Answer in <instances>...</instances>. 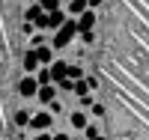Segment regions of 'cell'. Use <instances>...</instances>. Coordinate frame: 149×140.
Masks as SVG:
<instances>
[{"label":"cell","instance_id":"obj_1","mask_svg":"<svg viewBox=\"0 0 149 140\" xmlns=\"http://www.w3.org/2000/svg\"><path fill=\"white\" fill-rule=\"evenodd\" d=\"M74 36H78V21H72V18H66L60 27L54 30V39H51V48L54 51H60V48H66Z\"/></svg>","mask_w":149,"mask_h":140},{"label":"cell","instance_id":"obj_2","mask_svg":"<svg viewBox=\"0 0 149 140\" xmlns=\"http://www.w3.org/2000/svg\"><path fill=\"white\" fill-rule=\"evenodd\" d=\"M51 125H54V113L51 110H36V113H30L27 128H33V131H51Z\"/></svg>","mask_w":149,"mask_h":140},{"label":"cell","instance_id":"obj_3","mask_svg":"<svg viewBox=\"0 0 149 140\" xmlns=\"http://www.w3.org/2000/svg\"><path fill=\"white\" fill-rule=\"evenodd\" d=\"M36 90H39L36 75H24V78L18 81V95H21V98H36Z\"/></svg>","mask_w":149,"mask_h":140},{"label":"cell","instance_id":"obj_4","mask_svg":"<svg viewBox=\"0 0 149 140\" xmlns=\"http://www.w3.org/2000/svg\"><path fill=\"white\" fill-rule=\"evenodd\" d=\"M33 51H36V60H39V66H51V63L57 60V57H54V48H51V45H36Z\"/></svg>","mask_w":149,"mask_h":140},{"label":"cell","instance_id":"obj_5","mask_svg":"<svg viewBox=\"0 0 149 140\" xmlns=\"http://www.w3.org/2000/svg\"><path fill=\"white\" fill-rule=\"evenodd\" d=\"M57 98V84H45L36 90V101H42V104H48V101Z\"/></svg>","mask_w":149,"mask_h":140},{"label":"cell","instance_id":"obj_6","mask_svg":"<svg viewBox=\"0 0 149 140\" xmlns=\"http://www.w3.org/2000/svg\"><path fill=\"white\" fill-rule=\"evenodd\" d=\"M66 69H69V63L54 60L51 66H48V72H51V81H54V84H57V81H63V78H66Z\"/></svg>","mask_w":149,"mask_h":140},{"label":"cell","instance_id":"obj_7","mask_svg":"<svg viewBox=\"0 0 149 140\" xmlns=\"http://www.w3.org/2000/svg\"><path fill=\"white\" fill-rule=\"evenodd\" d=\"M21 66H24V75H33L36 69H39V60H36V51L30 48L27 54H24V60H21Z\"/></svg>","mask_w":149,"mask_h":140},{"label":"cell","instance_id":"obj_8","mask_svg":"<svg viewBox=\"0 0 149 140\" xmlns=\"http://www.w3.org/2000/svg\"><path fill=\"white\" fill-rule=\"evenodd\" d=\"M93 27H95V12L93 9L81 12V15H78V30H93Z\"/></svg>","mask_w":149,"mask_h":140},{"label":"cell","instance_id":"obj_9","mask_svg":"<svg viewBox=\"0 0 149 140\" xmlns=\"http://www.w3.org/2000/svg\"><path fill=\"white\" fill-rule=\"evenodd\" d=\"M63 21H66V12L63 9H51V12H48V30H57Z\"/></svg>","mask_w":149,"mask_h":140},{"label":"cell","instance_id":"obj_10","mask_svg":"<svg viewBox=\"0 0 149 140\" xmlns=\"http://www.w3.org/2000/svg\"><path fill=\"white\" fill-rule=\"evenodd\" d=\"M69 122H72V128H78V131H84V125L90 122V116H86V110H74L72 116H69Z\"/></svg>","mask_w":149,"mask_h":140},{"label":"cell","instance_id":"obj_11","mask_svg":"<svg viewBox=\"0 0 149 140\" xmlns=\"http://www.w3.org/2000/svg\"><path fill=\"white\" fill-rule=\"evenodd\" d=\"M86 9H90V6H86V0H69V6H66V12L74 15V18H78L81 12H86Z\"/></svg>","mask_w":149,"mask_h":140},{"label":"cell","instance_id":"obj_12","mask_svg":"<svg viewBox=\"0 0 149 140\" xmlns=\"http://www.w3.org/2000/svg\"><path fill=\"white\" fill-rule=\"evenodd\" d=\"M33 75H36V84H39V86H45V84H54V81H51V72H48V66H39Z\"/></svg>","mask_w":149,"mask_h":140},{"label":"cell","instance_id":"obj_13","mask_svg":"<svg viewBox=\"0 0 149 140\" xmlns=\"http://www.w3.org/2000/svg\"><path fill=\"white\" fill-rule=\"evenodd\" d=\"M72 93L78 95V98L90 93V84H86V78H78V81H74V84H72Z\"/></svg>","mask_w":149,"mask_h":140},{"label":"cell","instance_id":"obj_14","mask_svg":"<svg viewBox=\"0 0 149 140\" xmlns=\"http://www.w3.org/2000/svg\"><path fill=\"white\" fill-rule=\"evenodd\" d=\"M39 15H42V6H39V3H33V6H27V9H24V21H30V24L39 18Z\"/></svg>","mask_w":149,"mask_h":140},{"label":"cell","instance_id":"obj_15","mask_svg":"<svg viewBox=\"0 0 149 140\" xmlns=\"http://www.w3.org/2000/svg\"><path fill=\"white\" fill-rule=\"evenodd\" d=\"M98 134H102V128H98L95 122H86V125H84V137H86V140H95Z\"/></svg>","mask_w":149,"mask_h":140},{"label":"cell","instance_id":"obj_16","mask_svg":"<svg viewBox=\"0 0 149 140\" xmlns=\"http://www.w3.org/2000/svg\"><path fill=\"white\" fill-rule=\"evenodd\" d=\"M27 122H30V110H18L15 113V125L18 128H27Z\"/></svg>","mask_w":149,"mask_h":140},{"label":"cell","instance_id":"obj_17","mask_svg":"<svg viewBox=\"0 0 149 140\" xmlns=\"http://www.w3.org/2000/svg\"><path fill=\"white\" fill-rule=\"evenodd\" d=\"M66 78H69V81L84 78V69H81V66H69V69H66Z\"/></svg>","mask_w":149,"mask_h":140},{"label":"cell","instance_id":"obj_18","mask_svg":"<svg viewBox=\"0 0 149 140\" xmlns=\"http://www.w3.org/2000/svg\"><path fill=\"white\" fill-rule=\"evenodd\" d=\"M42 6V12H51V9H60V0H36Z\"/></svg>","mask_w":149,"mask_h":140},{"label":"cell","instance_id":"obj_19","mask_svg":"<svg viewBox=\"0 0 149 140\" xmlns=\"http://www.w3.org/2000/svg\"><path fill=\"white\" fill-rule=\"evenodd\" d=\"M78 36L84 39V45H93V42H95V33H93V30H78Z\"/></svg>","mask_w":149,"mask_h":140},{"label":"cell","instance_id":"obj_20","mask_svg":"<svg viewBox=\"0 0 149 140\" xmlns=\"http://www.w3.org/2000/svg\"><path fill=\"white\" fill-rule=\"evenodd\" d=\"M48 110H51L54 116H57V113H63V101H60V98H54V101H48Z\"/></svg>","mask_w":149,"mask_h":140},{"label":"cell","instance_id":"obj_21","mask_svg":"<svg viewBox=\"0 0 149 140\" xmlns=\"http://www.w3.org/2000/svg\"><path fill=\"white\" fill-rule=\"evenodd\" d=\"M33 24H36V30H48V12H42V15L36 18Z\"/></svg>","mask_w":149,"mask_h":140},{"label":"cell","instance_id":"obj_22","mask_svg":"<svg viewBox=\"0 0 149 140\" xmlns=\"http://www.w3.org/2000/svg\"><path fill=\"white\" fill-rule=\"evenodd\" d=\"M78 101H81V110H90V107H93V101H95V98H93L90 93H86V95H81Z\"/></svg>","mask_w":149,"mask_h":140},{"label":"cell","instance_id":"obj_23","mask_svg":"<svg viewBox=\"0 0 149 140\" xmlns=\"http://www.w3.org/2000/svg\"><path fill=\"white\" fill-rule=\"evenodd\" d=\"M90 110H93V116H98V119L107 113V110H104V104H98V101H93V107H90Z\"/></svg>","mask_w":149,"mask_h":140},{"label":"cell","instance_id":"obj_24","mask_svg":"<svg viewBox=\"0 0 149 140\" xmlns=\"http://www.w3.org/2000/svg\"><path fill=\"white\" fill-rule=\"evenodd\" d=\"M86 84H90V93H93L95 86H98V78H95V75H86Z\"/></svg>","mask_w":149,"mask_h":140},{"label":"cell","instance_id":"obj_25","mask_svg":"<svg viewBox=\"0 0 149 140\" xmlns=\"http://www.w3.org/2000/svg\"><path fill=\"white\" fill-rule=\"evenodd\" d=\"M33 140H51V134H48V131H36V137Z\"/></svg>","mask_w":149,"mask_h":140},{"label":"cell","instance_id":"obj_26","mask_svg":"<svg viewBox=\"0 0 149 140\" xmlns=\"http://www.w3.org/2000/svg\"><path fill=\"white\" fill-rule=\"evenodd\" d=\"M51 140H69V134L66 131H57V134H51Z\"/></svg>","mask_w":149,"mask_h":140},{"label":"cell","instance_id":"obj_27","mask_svg":"<svg viewBox=\"0 0 149 140\" xmlns=\"http://www.w3.org/2000/svg\"><path fill=\"white\" fill-rule=\"evenodd\" d=\"M86 6H90V9H95V6H102V0H86Z\"/></svg>","mask_w":149,"mask_h":140},{"label":"cell","instance_id":"obj_28","mask_svg":"<svg viewBox=\"0 0 149 140\" xmlns=\"http://www.w3.org/2000/svg\"><path fill=\"white\" fill-rule=\"evenodd\" d=\"M95 140H107V137H104V134H98V137H95Z\"/></svg>","mask_w":149,"mask_h":140}]
</instances>
